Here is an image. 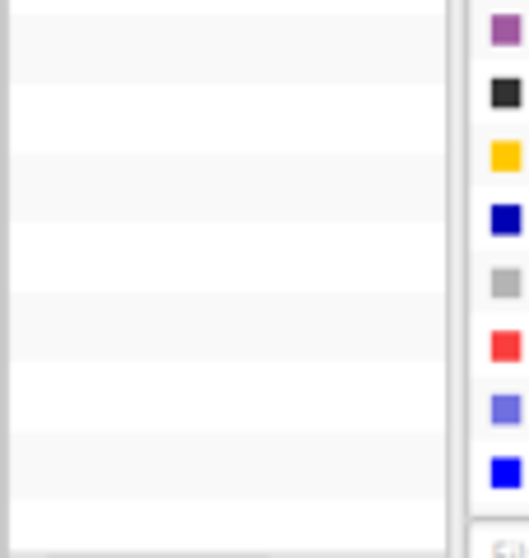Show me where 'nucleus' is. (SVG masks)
<instances>
[{"instance_id":"f03ea898","label":"nucleus","mask_w":529,"mask_h":558,"mask_svg":"<svg viewBox=\"0 0 529 558\" xmlns=\"http://www.w3.org/2000/svg\"><path fill=\"white\" fill-rule=\"evenodd\" d=\"M108 558V554H98ZM121 558H237V554H121Z\"/></svg>"},{"instance_id":"f257e3e1","label":"nucleus","mask_w":529,"mask_h":558,"mask_svg":"<svg viewBox=\"0 0 529 558\" xmlns=\"http://www.w3.org/2000/svg\"><path fill=\"white\" fill-rule=\"evenodd\" d=\"M274 558H451L441 549H404V554H372V549H358V554H274Z\"/></svg>"}]
</instances>
